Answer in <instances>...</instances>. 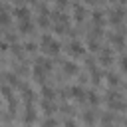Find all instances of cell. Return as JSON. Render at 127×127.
Wrapping results in <instances>:
<instances>
[{
	"instance_id": "obj_1",
	"label": "cell",
	"mask_w": 127,
	"mask_h": 127,
	"mask_svg": "<svg viewBox=\"0 0 127 127\" xmlns=\"http://www.w3.org/2000/svg\"><path fill=\"white\" fill-rule=\"evenodd\" d=\"M42 46H44V52H50V54L60 52V42H56L52 36H42Z\"/></svg>"
},
{
	"instance_id": "obj_2",
	"label": "cell",
	"mask_w": 127,
	"mask_h": 127,
	"mask_svg": "<svg viewBox=\"0 0 127 127\" xmlns=\"http://www.w3.org/2000/svg\"><path fill=\"white\" fill-rule=\"evenodd\" d=\"M69 54H73V56H81V54H83V46H81L79 42H71V44H69Z\"/></svg>"
},
{
	"instance_id": "obj_3",
	"label": "cell",
	"mask_w": 127,
	"mask_h": 127,
	"mask_svg": "<svg viewBox=\"0 0 127 127\" xmlns=\"http://www.w3.org/2000/svg\"><path fill=\"white\" fill-rule=\"evenodd\" d=\"M69 93H71L75 99H83V95H85L83 87H79V85H71V87H69Z\"/></svg>"
},
{
	"instance_id": "obj_4",
	"label": "cell",
	"mask_w": 127,
	"mask_h": 127,
	"mask_svg": "<svg viewBox=\"0 0 127 127\" xmlns=\"http://www.w3.org/2000/svg\"><path fill=\"white\" fill-rule=\"evenodd\" d=\"M16 16H18L20 20L30 18V8H28V6H18V8H16Z\"/></svg>"
},
{
	"instance_id": "obj_5",
	"label": "cell",
	"mask_w": 127,
	"mask_h": 127,
	"mask_svg": "<svg viewBox=\"0 0 127 127\" xmlns=\"http://www.w3.org/2000/svg\"><path fill=\"white\" fill-rule=\"evenodd\" d=\"M64 71L69 73V75H73V73H77V65L73 62H64Z\"/></svg>"
},
{
	"instance_id": "obj_6",
	"label": "cell",
	"mask_w": 127,
	"mask_h": 127,
	"mask_svg": "<svg viewBox=\"0 0 127 127\" xmlns=\"http://www.w3.org/2000/svg\"><path fill=\"white\" fill-rule=\"evenodd\" d=\"M34 119H36V111H34V107H32V105H28V107H26V115H24V121H26V123H32Z\"/></svg>"
},
{
	"instance_id": "obj_7",
	"label": "cell",
	"mask_w": 127,
	"mask_h": 127,
	"mask_svg": "<svg viewBox=\"0 0 127 127\" xmlns=\"http://www.w3.org/2000/svg\"><path fill=\"white\" fill-rule=\"evenodd\" d=\"M42 107H44L46 115H52V113H54V109H56V107H54V103H52V101H48V99H44V101H42Z\"/></svg>"
},
{
	"instance_id": "obj_8",
	"label": "cell",
	"mask_w": 127,
	"mask_h": 127,
	"mask_svg": "<svg viewBox=\"0 0 127 127\" xmlns=\"http://www.w3.org/2000/svg\"><path fill=\"white\" fill-rule=\"evenodd\" d=\"M20 30H22V32H28V30H32V22H30V18H24V20H20Z\"/></svg>"
},
{
	"instance_id": "obj_9",
	"label": "cell",
	"mask_w": 127,
	"mask_h": 127,
	"mask_svg": "<svg viewBox=\"0 0 127 127\" xmlns=\"http://www.w3.org/2000/svg\"><path fill=\"white\" fill-rule=\"evenodd\" d=\"M42 93H44V99H48V101H52V99H54V89H52V87H46V85H44Z\"/></svg>"
},
{
	"instance_id": "obj_10",
	"label": "cell",
	"mask_w": 127,
	"mask_h": 127,
	"mask_svg": "<svg viewBox=\"0 0 127 127\" xmlns=\"http://www.w3.org/2000/svg\"><path fill=\"white\" fill-rule=\"evenodd\" d=\"M109 60H111V52L107 48H103L101 50V62H109Z\"/></svg>"
},
{
	"instance_id": "obj_11",
	"label": "cell",
	"mask_w": 127,
	"mask_h": 127,
	"mask_svg": "<svg viewBox=\"0 0 127 127\" xmlns=\"http://www.w3.org/2000/svg\"><path fill=\"white\" fill-rule=\"evenodd\" d=\"M6 77H8L10 85H18V83H20V81H18V75H14V73H6Z\"/></svg>"
},
{
	"instance_id": "obj_12",
	"label": "cell",
	"mask_w": 127,
	"mask_h": 127,
	"mask_svg": "<svg viewBox=\"0 0 127 127\" xmlns=\"http://www.w3.org/2000/svg\"><path fill=\"white\" fill-rule=\"evenodd\" d=\"M87 95H89V97H87V99H89V101H91V103H99V97H97V95H95V93H93V91H89V93H87Z\"/></svg>"
},
{
	"instance_id": "obj_13",
	"label": "cell",
	"mask_w": 127,
	"mask_h": 127,
	"mask_svg": "<svg viewBox=\"0 0 127 127\" xmlns=\"http://www.w3.org/2000/svg\"><path fill=\"white\" fill-rule=\"evenodd\" d=\"M0 22H2V24H8V22H10V16H8L6 12H2V14H0Z\"/></svg>"
},
{
	"instance_id": "obj_14",
	"label": "cell",
	"mask_w": 127,
	"mask_h": 127,
	"mask_svg": "<svg viewBox=\"0 0 127 127\" xmlns=\"http://www.w3.org/2000/svg\"><path fill=\"white\" fill-rule=\"evenodd\" d=\"M44 127H56V119H52V117L46 119V121H44Z\"/></svg>"
},
{
	"instance_id": "obj_15",
	"label": "cell",
	"mask_w": 127,
	"mask_h": 127,
	"mask_svg": "<svg viewBox=\"0 0 127 127\" xmlns=\"http://www.w3.org/2000/svg\"><path fill=\"white\" fill-rule=\"evenodd\" d=\"M83 119H85L87 123H93V115H91L89 111H85V113H83Z\"/></svg>"
},
{
	"instance_id": "obj_16",
	"label": "cell",
	"mask_w": 127,
	"mask_h": 127,
	"mask_svg": "<svg viewBox=\"0 0 127 127\" xmlns=\"http://www.w3.org/2000/svg\"><path fill=\"white\" fill-rule=\"evenodd\" d=\"M12 52H14L16 56H22V50H20V46H12Z\"/></svg>"
},
{
	"instance_id": "obj_17",
	"label": "cell",
	"mask_w": 127,
	"mask_h": 127,
	"mask_svg": "<svg viewBox=\"0 0 127 127\" xmlns=\"http://www.w3.org/2000/svg\"><path fill=\"white\" fill-rule=\"evenodd\" d=\"M93 22H97V24H101V14L97 12V14H93Z\"/></svg>"
},
{
	"instance_id": "obj_18",
	"label": "cell",
	"mask_w": 127,
	"mask_h": 127,
	"mask_svg": "<svg viewBox=\"0 0 127 127\" xmlns=\"http://www.w3.org/2000/svg\"><path fill=\"white\" fill-rule=\"evenodd\" d=\"M65 127H77V125H75V121H71V119H67V121H65Z\"/></svg>"
}]
</instances>
